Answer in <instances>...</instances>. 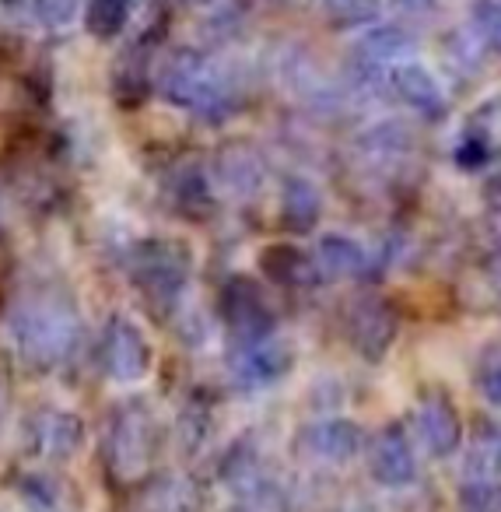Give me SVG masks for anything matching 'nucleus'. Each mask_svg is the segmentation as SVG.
I'll return each instance as SVG.
<instances>
[{
	"label": "nucleus",
	"mask_w": 501,
	"mask_h": 512,
	"mask_svg": "<svg viewBox=\"0 0 501 512\" xmlns=\"http://www.w3.org/2000/svg\"><path fill=\"white\" fill-rule=\"evenodd\" d=\"M162 92L165 99H172L176 106H186L193 113L218 116L225 113V106L232 102L225 81L211 71L204 57L197 53H176L162 71Z\"/></svg>",
	"instance_id": "nucleus-4"
},
{
	"label": "nucleus",
	"mask_w": 501,
	"mask_h": 512,
	"mask_svg": "<svg viewBox=\"0 0 501 512\" xmlns=\"http://www.w3.org/2000/svg\"><path fill=\"white\" fill-rule=\"evenodd\" d=\"M165 190H169L172 207H176L183 218L204 221V218H211V214H214L211 183H207L204 172H200L197 165H183V169L172 172L169 183H165Z\"/></svg>",
	"instance_id": "nucleus-15"
},
{
	"label": "nucleus",
	"mask_w": 501,
	"mask_h": 512,
	"mask_svg": "<svg viewBox=\"0 0 501 512\" xmlns=\"http://www.w3.org/2000/svg\"><path fill=\"white\" fill-rule=\"evenodd\" d=\"M316 264L323 278H358L365 271V249L347 235H326L319 239Z\"/></svg>",
	"instance_id": "nucleus-18"
},
{
	"label": "nucleus",
	"mask_w": 501,
	"mask_h": 512,
	"mask_svg": "<svg viewBox=\"0 0 501 512\" xmlns=\"http://www.w3.org/2000/svg\"><path fill=\"white\" fill-rule=\"evenodd\" d=\"M11 334H15L18 355H22L25 365L53 369L60 358L71 355L74 341H78V309L60 292L29 295L15 309Z\"/></svg>",
	"instance_id": "nucleus-1"
},
{
	"label": "nucleus",
	"mask_w": 501,
	"mask_h": 512,
	"mask_svg": "<svg viewBox=\"0 0 501 512\" xmlns=\"http://www.w3.org/2000/svg\"><path fill=\"white\" fill-rule=\"evenodd\" d=\"M260 264H263V271H267V278L281 288H309L323 278L316 256L291 246V242H274V246H267L260 256Z\"/></svg>",
	"instance_id": "nucleus-13"
},
{
	"label": "nucleus",
	"mask_w": 501,
	"mask_h": 512,
	"mask_svg": "<svg viewBox=\"0 0 501 512\" xmlns=\"http://www.w3.org/2000/svg\"><path fill=\"white\" fill-rule=\"evenodd\" d=\"M106 369L116 379L130 383V379H141L151 369V344L144 337V330L137 327L127 316H116L106 330Z\"/></svg>",
	"instance_id": "nucleus-10"
},
{
	"label": "nucleus",
	"mask_w": 501,
	"mask_h": 512,
	"mask_svg": "<svg viewBox=\"0 0 501 512\" xmlns=\"http://www.w3.org/2000/svg\"><path fill=\"white\" fill-rule=\"evenodd\" d=\"M123 512H204V491L186 474H162L134 484Z\"/></svg>",
	"instance_id": "nucleus-7"
},
{
	"label": "nucleus",
	"mask_w": 501,
	"mask_h": 512,
	"mask_svg": "<svg viewBox=\"0 0 501 512\" xmlns=\"http://www.w3.org/2000/svg\"><path fill=\"white\" fill-rule=\"evenodd\" d=\"M295 355H291L288 344H274V341H253V344H242L232 358V372L239 383L246 386H267L274 379H281L284 372L291 369Z\"/></svg>",
	"instance_id": "nucleus-12"
},
{
	"label": "nucleus",
	"mask_w": 501,
	"mask_h": 512,
	"mask_svg": "<svg viewBox=\"0 0 501 512\" xmlns=\"http://www.w3.org/2000/svg\"><path fill=\"white\" fill-rule=\"evenodd\" d=\"M319 211H323V200H319L316 186L309 179L291 176L281 193V225L288 232H312L319 221Z\"/></svg>",
	"instance_id": "nucleus-16"
},
{
	"label": "nucleus",
	"mask_w": 501,
	"mask_h": 512,
	"mask_svg": "<svg viewBox=\"0 0 501 512\" xmlns=\"http://www.w3.org/2000/svg\"><path fill=\"white\" fill-rule=\"evenodd\" d=\"M393 85H396V92H400L414 109H421V113L431 116V113H438V109H442L438 85L424 71H417V67H400V71L393 74Z\"/></svg>",
	"instance_id": "nucleus-20"
},
{
	"label": "nucleus",
	"mask_w": 501,
	"mask_h": 512,
	"mask_svg": "<svg viewBox=\"0 0 501 512\" xmlns=\"http://www.w3.org/2000/svg\"><path fill=\"white\" fill-rule=\"evenodd\" d=\"M25 435H29L32 453L43 456V460H71L78 453L81 439H85V425L74 414L57 411V407H39L25 421Z\"/></svg>",
	"instance_id": "nucleus-8"
},
{
	"label": "nucleus",
	"mask_w": 501,
	"mask_h": 512,
	"mask_svg": "<svg viewBox=\"0 0 501 512\" xmlns=\"http://www.w3.org/2000/svg\"><path fill=\"white\" fill-rule=\"evenodd\" d=\"M414 421H417V435H421V442L428 446L431 456H449L459 446V439H463V421H459L449 393L442 390L424 393L414 411Z\"/></svg>",
	"instance_id": "nucleus-11"
},
{
	"label": "nucleus",
	"mask_w": 501,
	"mask_h": 512,
	"mask_svg": "<svg viewBox=\"0 0 501 512\" xmlns=\"http://www.w3.org/2000/svg\"><path fill=\"white\" fill-rule=\"evenodd\" d=\"M473 386L491 407H501V337L487 341L473 362Z\"/></svg>",
	"instance_id": "nucleus-22"
},
{
	"label": "nucleus",
	"mask_w": 501,
	"mask_h": 512,
	"mask_svg": "<svg viewBox=\"0 0 501 512\" xmlns=\"http://www.w3.org/2000/svg\"><path fill=\"white\" fill-rule=\"evenodd\" d=\"M218 309H221V320H225L228 334L239 344L263 341V337L274 330V306H270L267 292H263L256 281L242 278V274L225 281Z\"/></svg>",
	"instance_id": "nucleus-5"
},
{
	"label": "nucleus",
	"mask_w": 501,
	"mask_h": 512,
	"mask_svg": "<svg viewBox=\"0 0 501 512\" xmlns=\"http://www.w3.org/2000/svg\"><path fill=\"white\" fill-rule=\"evenodd\" d=\"M218 172H221V183L232 193H239V197L260 190V183H263V165L249 148H228L225 155L218 158Z\"/></svg>",
	"instance_id": "nucleus-19"
},
{
	"label": "nucleus",
	"mask_w": 501,
	"mask_h": 512,
	"mask_svg": "<svg viewBox=\"0 0 501 512\" xmlns=\"http://www.w3.org/2000/svg\"><path fill=\"white\" fill-rule=\"evenodd\" d=\"M466 477L473 481H501V428L480 421L466 449Z\"/></svg>",
	"instance_id": "nucleus-17"
},
{
	"label": "nucleus",
	"mask_w": 501,
	"mask_h": 512,
	"mask_svg": "<svg viewBox=\"0 0 501 512\" xmlns=\"http://www.w3.org/2000/svg\"><path fill=\"white\" fill-rule=\"evenodd\" d=\"M396 327H400L396 313L379 295H358L344 313L347 341L358 355L372 358V362H379L389 351V344L396 341Z\"/></svg>",
	"instance_id": "nucleus-6"
},
{
	"label": "nucleus",
	"mask_w": 501,
	"mask_h": 512,
	"mask_svg": "<svg viewBox=\"0 0 501 512\" xmlns=\"http://www.w3.org/2000/svg\"><path fill=\"white\" fill-rule=\"evenodd\" d=\"M459 512H501V481H473L463 491Z\"/></svg>",
	"instance_id": "nucleus-23"
},
{
	"label": "nucleus",
	"mask_w": 501,
	"mask_h": 512,
	"mask_svg": "<svg viewBox=\"0 0 501 512\" xmlns=\"http://www.w3.org/2000/svg\"><path fill=\"white\" fill-rule=\"evenodd\" d=\"M494 190H501V169H498V176H494Z\"/></svg>",
	"instance_id": "nucleus-26"
},
{
	"label": "nucleus",
	"mask_w": 501,
	"mask_h": 512,
	"mask_svg": "<svg viewBox=\"0 0 501 512\" xmlns=\"http://www.w3.org/2000/svg\"><path fill=\"white\" fill-rule=\"evenodd\" d=\"M193 271V253L179 239H144L134 246L130 256V278L141 288V295L151 306H169L183 295Z\"/></svg>",
	"instance_id": "nucleus-3"
},
{
	"label": "nucleus",
	"mask_w": 501,
	"mask_h": 512,
	"mask_svg": "<svg viewBox=\"0 0 501 512\" xmlns=\"http://www.w3.org/2000/svg\"><path fill=\"white\" fill-rule=\"evenodd\" d=\"M4 411H8V386L0 379V421H4Z\"/></svg>",
	"instance_id": "nucleus-25"
},
{
	"label": "nucleus",
	"mask_w": 501,
	"mask_h": 512,
	"mask_svg": "<svg viewBox=\"0 0 501 512\" xmlns=\"http://www.w3.org/2000/svg\"><path fill=\"white\" fill-rule=\"evenodd\" d=\"M127 18H130V0H88L85 4V29L95 39L120 36Z\"/></svg>",
	"instance_id": "nucleus-21"
},
{
	"label": "nucleus",
	"mask_w": 501,
	"mask_h": 512,
	"mask_svg": "<svg viewBox=\"0 0 501 512\" xmlns=\"http://www.w3.org/2000/svg\"><path fill=\"white\" fill-rule=\"evenodd\" d=\"M78 8V0H39V15L46 22H67Z\"/></svg>",
	"instance_id": "nucleus-24"
},
{
	"label": "nucleus",
	"mask_w": 501,
	"mask_h": 512,
	"mask_svg": "<svg viewBox=\"0 0 501 512\" xmlns=\"http://www.w3.org/2000/svg\"><path fill=\"white\" fill-rule=\"evenodd\" d=\"M162 446V428L148 404L127 400L116 407L106 432V470L116 484H141Z\"/></svg>",
	"instance_id": "nucleus-2"
},
{
	"label": "nucleus",
	"mask_w": 501,
	"mask_h": 512,
	"mask_svg": "<svg viewBox=\"0 0 501 512\" xmlns=\"http://www.w3.org/2000/svg\"><path fill=\"white\" fill-rule=\"evenodd\" d=\"M368 470L379 484L400 488V484L414 481V446H410L407 432L400 425H386L372 435L368 442Z\"/></svg>",
	"instance_id": "nucleus-9"
},
{
	"label": "nucleus",
	"mask_w": 501,
	"mask_h": 512,
	"mask_svg": "<svg viewBox=\"0 0 501 512\" xmlns=\"http://www.w3.org/2000/svg\"><path fill=\"white\" fill-rule=\"evenodd\" d=\"M302 449L319 460H330V463H347L361 453V432L358 425L351 421H319V425H309L302 432Z\"/></svg>",
	"instance_id": "nucleus-14"
}]
</instances>
